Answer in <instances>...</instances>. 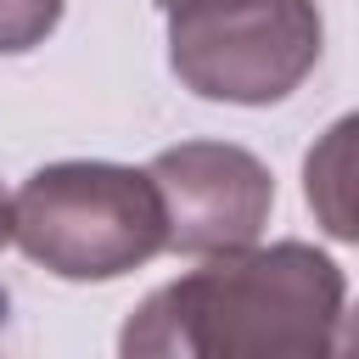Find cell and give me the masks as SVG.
Returning <instances> with one entry per match:
<instances>
[{"instance_id":"1","label":"cell","mask_w":359,"mask_h":359,"mask_svg":"<svg viewBox=\"0 0 359 359\" xmlns=\"http://www.w3.org/2000/svg\"><path fill=\"white\" fill-rule=\"evenodd\" d=\"M348 275L309 241H247L157 286L118 331L123 359H331Z\"/></svg>"},{"instance_id":"2","label":"cell","mask_w":359,"mask_h":359,"mask_svg":"<svg viewBox=\"0 0 359 359\" xmlns=\"http://www.w3.org/2000/svg\"><path fill=\"white\" fill-rule=\"evenodd\" d=\"M11 241L56 280H118L163 252V202L146 168L67 157L6 196Z\"/></svg>"},{"instance_id":"3","label":"cell","mask_w":359,"mask_h":359,"mask_svg":"<svg viewBox=\"0 0 359 359\" xmlns=\"http://www.w3.org/2000/svg\"><path fill=\"white\" fill-rule=\"evenodd\" d=\"M174 79L224 107L286 101L325 50L314 0H168Z\"/></svg>"},{"instance_id":"4","label":"cell","mask_w":359,"mask_h":359,"mask_svg":"<svg viewBox=\"0 0 359 359\" xmlns=\"http://www.w3.org/2000/svg\"><path fill=\"white\" fill-rule=\"evenodd\" d=\"M163 202V252H236L275 213V174L236 140H180L146 163Z\"/></svg>"},{"instance_id":"5","label":"cell","mask_w":359,"mask_h":359,"mask_svg":"<svg viewBox=\"0 0 359 359\" xmlns=\"http://www.w3.org/2000/svg\"><path fill=\"white\" fill-rule=\"evenodd\" d=\"M348 140H353V118L331 123V135H325V140L309 151V163H303L309 208L320 213V224H325L337 241L353 236V213H348Z\"/></svg>"},{"instance_id":"6","label":"cell","mask_w":359,"mask_h":359,"mask_svg":"<svg viewBox=\"0 0 359 359\" xmlns=\"http://www.w3.org/2000/svg\"><path fill=\"white\" fill-rule=\"evenodd\" d=\"M67 0H0V56H22L45 45L62 22Z\"/></svg>"},{"instance_id":"7","label":"cell","mask_w":359,"mask_h":359,"mask_svg":"<svg viewBox=\"0 0 359 359\" xmlns=\"http://www.w3.org/2000/svg\"><path fill=\"white\" fill-rule=\"evenodd\" d=\"M11 241V219H6V191H0V247Z\"/></svg>"},{"instance_id":"8","label":"cell","mask_w":359,"mask_h":359,"mask_svg":"<svg viewBox=\"0 0 359 359\" xmlns=\"http://www.w3.org/2000/svg\"><path fill=\"white\" fill-rule=\"evenodd\" d=\"M6 314H11V292L0 286V325H6Z\"/></svg>"},{"instance_id":"9","label":"cell","mask_w":359,"mask_h":359,"mask_svg":"<svg viewBox=\"0 0 359 359\" xmlns=\"http://www.w3.org/2000/svg\"><path fill=\"white\" fill-rule=\"evenodd\" d=\"M157 6H168V0H157Z\"/></svg>"}]
</instances>
